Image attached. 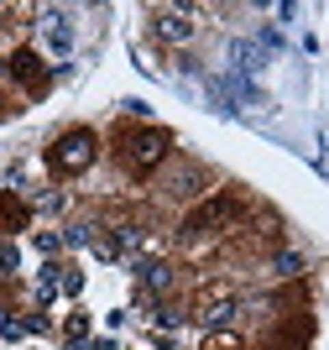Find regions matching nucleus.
<instances>
[{
	"label": "nucleus",
	"mask_w": 329,
	"mask_h": 350,
	"mask_svg": "<svg viewBox=\"0 0 329 350\" xmlns=\"http://www.w3.org/2000/svg\"><path fill=\"white\" fill-rule=\"evenodd\" d=\"M172 152V136L162 131V126H131V131H120V142H115V157H120V167H126L131 178H152L168 162Z\"/></svg>",
	"instance_id": "f257e3e1"
},
{
	"label": "nucleus",
	"mask_w": 329,
	"mask_h": 350,
	"mask_svg": "<svg viewBox=\"0 0 329 350\" xmlns=\"http://www.w3.org/2000/svg\"><path fill=\"white\" fill-rule=\"evenodd\" d=\"M94 162H100V136L89 131V126H68V131L53 136V146H47L53 178H79V173H89Z\"/></svg>",
	"instance_id": "f03ea898"
},
{
	"label": "nucleus",
	"mask_w": 329,
	"mask_h": 350,
	"mask_svg": "<svg viewBox=\"0 0 329 350\" xmlns=\"http://www.w3.org/2000/svg\"><path fill=\"white\" fill-rule=\"evenodd\" d=\"M235 215H241V193H235V189H225V193H209L204 204H194V209L183 215L178 235H183V241H204V235L225 230V225H230Z\"/></svg>",
	"instance_id": "7ed1b4c3"
},
{
	"label": "nucleus",
	"mask_w": 329,
	"mask_h": 350,
	"mask_svg": "<svg viewBox=\"0 0 329 350\" xmlns=\"http://www.w3.org/2000/svg\"><path fill=\"white\" fill-rule=\"evenodd\" d=\"M194 31H199L194 5H152V37H157V42L183 47V42H194Z\"/></svg>",
	"instance_id": "20e7f679"
},
{
	"label": "nucleus",
	"mask_w": 329,
	"mask_h": 350,
	"mask_svg": "<svg viewBox=\"0 0 329 350\" xmlns=\"http://www.w3.org/2000/svg\"><path fill=\"white\" fill-rule=\"evenodd\" d=\"M209 94H215L220 110H235V105H267V94H261L256 79H241V73H215L209 79Z\"/></svg>",
	"instance_id": "39448f33"
},
{
	"label": "nucleus",
	"mask_w": 329,
	"mask_h": 350,
	"mask_svg": "<svg viewBox=\"0 0 329 350\" xmlns=\"http://www.w3.org/2000/svg\"><path fill=\"white\" fill-rule=\"evenodd\" d=\"M5 73H11L16 84L27 89V94H42L53 84V68L42 63V53H31V47H16L11 58H5Z\"/></svg>",
	"instance_id": "423d86ee"
},
{
	"label": "nucleus",
	"mask_w": 329,
	"mask_h": 350,
	"mask_svg": "<svg viewBox=\"0 0 329 350\" xmlns=\"http://www.w3.org/2000/svg\"><path fill=\"white\" fill-rule=\"evenodd\" d=\"M225 58H230V73H241V79H256V73L267 68V47H261V42H246V37H230Z\"/></svg>",
	"instance_id": "0eeeda50"
},
{
	"label": "nucleus",
	"mask_w": 329,
	"mask_h": 350,
	"mask_svg": "<svg viewBox=\"0 0 329 350\" xmlns=\"http://www.w3.org/2000/svg\"><path fill=\"white\" fill-rule=\"evenodd\" d=\"M235 308H241V304H235V293H209V298L199 304V314H194V319H199L204 329H220V324L235 319Z\"/></svg>",
	"instance_id": "6e6552de"
},
{
	"label": "nucleus",
	"mask_w": 329,
	"mask_h": 350,
	"mask_svg": "<svg viewBox=\"0 0 329 350\" xmlns=\"http://www.w3.org/2000/svg\"><path fill=\"white\" fill-rule=\"evenodd\" d=\"M199 183H204V173L194 162H183V167H172V173L162 178V193H168V199H199Z\"/></svg>",
	"instance_id": "1a4fd4ad"
},
{
	"label": "nucleus",
	"mask_w": 329,
	"mask_h": 350,
	"mask_svg": "<svg viewBox=\"0 0 329 350\" xmlns=\"http://www.w3.org/2000/svg\"><path fill=\"white\" fill-rule=\"evenodd\" d=\"M42 31H47V47H53V58H68L73 53V27L63 21L57 11H47L42 16Z\"/></svg>",
	"instance_id": "9d476101"
},
{
	"label": "nucleus",
	"mask_w": 329,
	"mask_h": 350,
	"mask_svg": "<svg viewBox=\"0 0 329 350\" xmlns=\"http://www.w3.org/2000/svg\"><path fill=\"white\" fill-rule=\"evenodd\" d=\"M27 219H31L27 199H21L16 189H5L0 193V230H27Z\"/></svg>",
	"instance_id": "9b49d317"
},
{
	"label": "nucleus",
	"mask_w": 329,
	"mask_h": 350,
	"mask_svg": "<svg viewBox=\"0 0 329 350\" xmlns=\"http://www.w3.org/2000/svg\"><path fill=\"white\" fill-rule=\"evenodd\" d=\"M136 282L152 288V293H162V288H172V267L168 262H136Z\"/></svg>",
	"instance_id": "f8f14e48"
},
{
	"label": "nucleus",
	"mask_w": 329,
	"mask_h": 350,
	"mask_svg": "<svg viewBox=\"0 0 329 350\" xmlns=\"http://www.w3.org/2000/svg\"><path fill=\"white\" fill-rule=\"evenodd\" d=\"M63 350H89V314H68V324H63Z\"/></svg>",
	"instance_id": "ddd939ff"
},
{
	"label": "nucleus",
	"mask_w": 329,
	"mask_h": 350,
	"mask_svg": "<svg viewBox=\"0 0 329 350\" xmlns=\"http://www.w3.org/2000/svg\"><path fill=\"white\" fill-rule=\"evenodd\" d=\"M57 272H63V267H42V278H37V298H42V304L57 293Z\"/></svg>",
	"instance_id": "4468645a"
},
{
	"label": "nucleus",
	"mask_w": 329,
	"mask_h": 350,
	"mask_svg": "<svg viewBox=\"0 0 329 350\" xmlns=\"http://www.w3.org/2000/svg\"><path fill=\"white\" fill-rule=\"evenodd\" d=\"M0 335H5V340H21V335H27V324L16 319L11 308H0Z\"/></svg>",
	"instance_id": "2eb2a0df"
},
{
	"label": "nucleus",
	"mask_w": 329,
	"mask_h": 350,
	"mask_svg": "<svg viewBox=\"0 0 329 350\" xmlns=\"http://www.w3.org/2000/svg\"><path fill=\"white\" fill-rule=\"evenodd\" d=\"M21 272V251L16 246H0V278H16Z\"/></svg>",
	"instance_id": "dca6fc26"
},
{
	"label": "nucleus",
	"mask_w": 329,
	"mask_h": 350,
	"mask_svg": "<svg viewBox=\"0 0 329 350\" xmlns=\"http://www.w3.org/2000/svg\"><path fill=\"white\" fill-rule=\"evenodd\" d=\"M57 288L68 293V298H79V293H84V278H79L73 267H63V272H57Z\"/></svg>",
	"instance_id": "f3484780"
},
{
	"label": "nucleus",
	"mask_w": 329,
	"mask_h": 350,
	"mask_svg": "<svg viewBox=\"0 0 329 350\" xmlns=\"http://www.w3.org/2000/svg\"><path fill=\"white\" fill-rule=\"evenodd\" d=\"M94 225H68V230H63V246H89V241H94Z\"/></svg>",
	"instance_id": "a211bd4d"
},
{
	"label": "nucleus",
	"mask_w": 329,
	"mask_h": 350,
	"mask_svg": "<svg viewBox=\"0 0 329 350\" xmlns=\"http://www.w3.org/2000/svg\"><path fill=\"white\" fill-rule=\"evenodd\" d=\"M277 278H293V272H298V267H303V256H298V251H282V256H277Z\"/></svg>",
	"instance_id": "6ab92c4d"
},
{
	"label": "nucleus",
	"mask_w": 329,
	"mask_h": 350,
	"mask_svg": "<svg viewBox=\"0 0 329 350\" xmlns=\"http://www.w3.org/2000/svg\"><path fill=\"white\" fill-rule=\"evenodd\" d=\"M63 204H68V199H63V193H57V189L37 193V209H53V215H57V209H63Z\"/></svg>",
	"instance_id": "aec40b11"
},
{
	"label": "nucleus",
	"mask_w": 329,
	"mask_h": 350,
	"mask_svg": "<svg viewBox=\"0 0 329 350\" xmlns=\"http://www.w3.org/2000/svg\"><path fill=\"white\" fill-rule=\"evenodd\" d=\"M183 319H188V314H178V308H157V324H162V329H178Z\"/></svg>",
	"instance_id": "412c9836"
},
{
	"label": "nucleus",
	"mask_w": 329,
	"mask_h": 350,
	"mask_svg": "<svg viewBox=\"0 0 329 350\" xmlns=\"http://www.w3.org/2000/svg\"><path fill=\"white\" fill-rule=\"evenodd\" d=\"M57 246H63V235H53V230H42V235H37V251H47V256H53Z\"/></svg>",
	"instance_id": "4be33fe9"
},
{
	"label": "nucleus",
	"mask_w": 329,
	"mask_h": 350,
	"mask_svg": "<svg viewBox=\"0 0 329 350\" xmlns=\"http://www.w3.org/2000/svg\"><path fill=\"white\" fill-rule=\"evenodd\" d=\"M89 350H120V345H115V340H94Z\"/></svg>",
	"instance_id": "5701e85b"
},
{
	"label": "nucleus",
	"mask_w": 329,
	"mask_h": 350,
	"mask_svg": "<svg viewBox=\"0 0 329 350\" xmlns=\"http://www.w3.org/2000/svg\"><path fill=\"white\" fill-rule=\"evenodd\" d=\"M5 116H11V100H0V120H5Z\"/></svg>",
	"instance_id": "b1692460"
}]
</instances>
